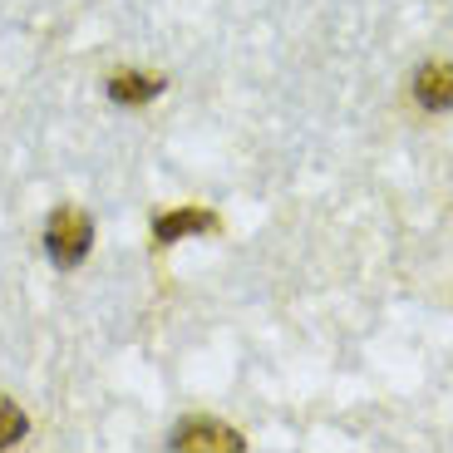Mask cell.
<instances>
[{
    "mask_svg": "<svg viewBox=\"0 0 453 453\" xmlns=\"http://www.w3.org/2000/svg\"><path fill=\"white\" fill-rule=\"evenodd\" d=\"M94 247V222L80 207H55L45 222V257L55 261L59 272H74Z\"/></svg>",
    "mask_w": 453,
    "mask_h": 453,
    "instance_id": "cell-1",
    "label": "cell"
},
{
    "mask_svg": "<svg viewBox=\"0 0 453 453\" xmlns=\"http://www.w3.org/2000/svg\"><path fill=\"white\" fill-rule=\"evenodd\" d=\"M168 449L173 453H242L247 449V439H242L237 429H226V424H217V419H182L178 429H173V439H168Z\"/></svg>",
    "mask_w": 453,
    "mask_h": 453,
    "instance_id": "cell-2",
    "label": "cell"
},
{
    "mask_svg": "<svg viewBox=\"0 0 453 453\" xmlns=\"http://www.w3.org/2000/svg\"><path fill=\"white\" fill-rule=\"evenodd\" d=\"M193 232H217V217L203 212V207H178V212H163L153 222V242L158 247H173L178 237H193Z\"/></svg>",
    "mask_w": 453,
    "mask_h": 453,
    "instance_id": "cell-3",
    "label": "cell"
},
{
    "mask_svg": "<svg viewBox=\"0 0 453 453\" xmlns=\"http://www.w3.org/2000/svg\"><path fill=\"white\" fill-rule=\"evenodd\" d=\"M414 99L429 113H449L453 109V65H424L414 74Z\"/></svg>",
    "mask_w": 453,
    "mask_h": 453,
    "instance_id": "cell-4",
    "label": "cell"
},
{
    "mask_svg": "<svg viewBox=\"0 0 453 453\" xmlns=\"http://www.w3.org/2000/svg\"><path fill=\"white\" fill-rule=\"evenodd\" d=\"M163 94V80L158 74H138V69H124V74H113L109 80V99L113 104H148Z\"/></svg>",
    "mask_w": 453,
    "mask_h": 453,
    "instance_id": "cell-5",
    "label": "cell"
},
{
    "mask_svg": "<svg viewBox=\"0 0 453 453\" xmlns=\"http://www.w3.org/2000/svg\"><path fill=\"white\" fill-rule=\"evenodd\" d=\"M25 434H30V419H25V409H20V404H11V399L0 395V449L20 443Z\"/></svg>",
    "mask_w": 453,
    "mask_h": 453,
    "instance_id": "cell-6",
    "label": "cell"
}]
</instances>
